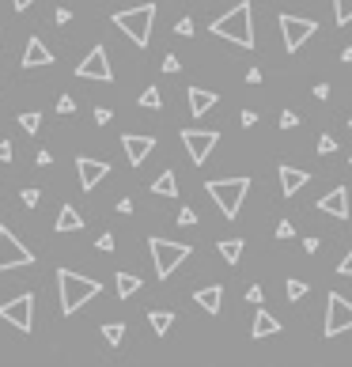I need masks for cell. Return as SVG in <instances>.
Wrapping results in <instances>:
<instances>
[{
	"mask_svg": "<svg viewBox=\"0 0 352 367\" xmlns=\"http://www.w3.org/2000/svg\"><path fill=\"white\" fill-rule=\"evenodd\" d=\"M57 292H61V314L72 318L84 303H91L95 295L102 292V284L91 281V276L72 273V269H61V273H57Z\"/></svg>",
	"mask_w": 352,
	"mask_h": 367,
	"instance_id": "obj_2",
	"label": "cell"
},
{
	"mask_svg": "<svg viewBox=\"0 0 352 367\" xmlns=\"http://www.w3.org/2000/svg\"><path fill=\"white\" fill-rule=\"evenodd\" d=\"M341 61H345V65H352V46H345V50H341Z\"/></svg>",
	"mask_w": 352,
	"mask_h": 367,
	"instance_id": "obj_49",
	"label": "cell"
},
{
	"mask_svg": "<svg viewBox=\"0 0 352 367\" xmlns=\"http://www.w3.org/2000/svg\"><path fill=\"white\" fill-rule=\"evenodd\" d=\"M76 76L80 79H102V84H110V79H114V68H110L106 50H102V46H95V50L76 65Z\"/></svg>",
	"mask_w": 352,
	"mask_h": 367,
	"instance_id": "obj_11",
	"label": "cell"
},
{
	"mask_svg": "<svg viewBox=\"0 0 352 367\" xmlns=\"http://www.w3.org/2000/svg\"><path fill=\"white\" fill-rule=\"evenodd\" d=\"M352 330V303L345 299V295L330 292V299H326V326L322 333L326 337H337V333Z\"/></svg>",
	"mask_w": 352,
	"mask_h": 367,
	"instance_id": "obj_8",
	"label": "cell"
},
{
	"mask_svg": "<svg viewBox=\"0 0 352 367\" xmlns=\"http://www.w3.org/2000/svg\"><path fill=\"white\" fill-rule=\"evenodd\" d=\"M19 201L27 205V209H38V201H42V189H23Z\"/></svg>",
	"mask_w": 352,
	"mask_h": 367,
	"instance_id": "obj_30",
	"label": "cell"
},
{
	"mask_svg": "<svg viewBox=\"0 0 352 367\" xmlns=\"http://www.w3.org/2000/svg\"><path fill=\"white\" fill-rule=\"evenodd\" d=\"M148 250H151V261H156V276H159V281H167V276H171L174 269L194 254L186 243H171V238H151Z\"/></svg>",
	"mask_w": 352,
	"mask_h": 367,
	"instance_id": "obj_5",
	"label": "cell"
},
{
	"mask_svg": "<svg viewBox=\"0 0 352 367\" xmlns=\"http://www.w3.org/2000/svg\"><path fill=\"white\" fill-rule=\"evenodd\" d=\"M216 102H220V95H216V91H205V87H189V114H194V117L209 114Z\"/></svg>",
	"mask_w": 352,
	"mask_h": 367,
	"instance_id": "obj_17",
	"label": "cell"
},
{
	"mask_svg": "<svg viewBox=\"0 0 352 367\" xmlns=\"http://www.w3.org/2000/svg\"><path fill=\"white\" fill-rule=\"evenodd\" d=\"M194 299H197V307H201L205 314H220V303H223V288H220V284H209V288L194 292Z\"/></svg>",
	"mask_w": 352,
	"mask_h": 367,
	"instance_id": "obj_18",
	"label": "cell"
},
{
	"mask_svg": "<svg viewBox=\"0 0 352 367\" xmlns=\"http://www.w3.org/2000/svg\"><path fill=\"white\" fill-rule=\"evenodd\" d=\"M110 117H114V114H110L106 106H99V110H95V122H99V125H110Z\"/></svg>",
	"mask_w": 352,
	"mask_h": 367,
	"instance_id": "obj_43",
	"label": "cell"
},
{
	"mask_svg": "<svg viewBox=\"0 0 352 367\" xmlns=\"http://www.w3.org/2000/svg\"><path fill=\"white\" fill-rule=\"evenodd\" d=\"M118 212H125V216L133 212V201H129V197H122V201H118Z\"/></svg>",
	"mask_w": 352,
	"mask_h": 367,
	"instance_id": "obj_46",
	"label": "cell"
},
{
	"mask_svg": "<svg viewBox=\"0 0 352 367\" xmlns=\"http://www.w3.org/2000/svg\"><path fill=\"white\" fill-rule=\"evenodd\" d=\"M349 163H352V159H349Z\"/></svg>",
	"mask_w": 352,
	"mask_h": 367,
	"instance_id": "obj_51",
	"label": "cell"
},
{
	"mask_svg": "<svg viewBox=\"0 0 352 367\" xmlns=\"http://www.w3.org/2000/svg\"><path fill=\"white\" fill-rule=\"evenodd\" d=\"M333 15H337L341 27H349L352 23V0H333Z\"/></svg>",
	"mask_w": 352,
	"mask_h": 367,
	"instance_id": "obj_27",
	"label": "cell"
},
{
	"mask_svg": "<svg viewBox=\"0 0 352 367\" xmlns=\"http://www.w3.org/2000/svg\"><path fill=\"white\" fill-rule=\"evenodd\" d=\"M178 57H174V53H167V57H163V73H178Z\"/></svg>",
	"mask_w": 352,
	"mask_h": 367,
	"instance_id": "obj_40",
	"label": "cell"
},
{
	"mask_svg": "<svg viewBox=\"0 0 352 367\" xmlns=\"http://www.w3.org/2000/svg\"><path fill=\"white\" fill-rule=\"evenodd\" d=\"M239 122H243V129H250V125H258V110H243V114H239Z\"/></svg>",
	"mask_w": 352,
	"mask_h": 367,
	"instance_id": "obj_37",
	"label": "cell"
},
{
	"mask_svg": "<svg viewBox=\"0 0 352 367\" xmlns=\"http://www.w3.org/2000/svg\"><path fill=\"white\" fill-rule=\"evenodd\" d=\"M273 235H277V238H292V235H295V227H292L288 220H281V223H277V231H273Z\"/></svg>",
	"mask_w": 352,
	"mask_h": 367,
	"instance_id": "obj_36",
	"label": "cell"
},
{
	"mask_svg": "<svg viewBox=\"0 0 352 367\" xmlns=\"http://www.w3.org/2000/svg\"><path fill=\"white\" fill-rule=\"evenodd\" d=\"M68 19H72V12H68V8H57V12H53V23H57V27H65Z\"/></svg>",
	"mask_w": 352,
	"mask_h": 367,
	"instance_id": "obj_41",
	"label": "cell"
},
{
	"mask_svg": "<svg viewBox=\"0 0 352 367\" xmlns=\"http://www.w3.org/2000/svg\"><path fill=\"white\" fill-rule=\"evenodd\" d=\"M311 182V171H299V167H281V189H284V197H295L303 186Z\"/></svg>",
	"mask_w": 352,
	"mask_h": 367,
	"instance_id": "obj_16",
	"label": "cell"
},
{
	"mask_svg": "<svg viewBox=\"0 0 352 367\" xmlns=\"http://www.w3.org/2000/svg\"><path fill=\"white\" fill-rule=\"evenodd\" d=\"M246 84H261V68H250V73H246Z\"/></svg>",
	"mask_w": 352,
	"mask_h": 367,
	"instance_id": "obj_47",
	"label": "cell"
},
{
	"mask_svg": "<svg viewBox=\"0 0 352 367\" xmlns=\"http://www.w3.org/2000/svg\"><path fill=\"white\" fill-rule=\"evenodd\" d=\"M80 227H84L80 212L72 209V205H61V212H57V231H80Z\"/></svg>",
	"mask_w": 352,
	"mask_h": 367,
	"instance_id": "obj_21",
	"label": "cell"
},
{
	"mask_svg": "<svg viewBox=\"0 0 352 367\" xmlns=\"http://www.w3.org/2000/svg\"><path fill=\"white\" fill-rule=\"evenodd\" d=\"M140 106L144 110H159V106H163V95H159L156 87H148V91L140 95Z\"/></svg>",
	"mask_w": 352,
	"mask_h": 367,
	"instance_id": "obj_28",
	"label": "cell"
},
{
	"mask_svg": "<svg viewBox=\"0 0 352 367\" xmlns=\"http://www.w3.org/2000/svg\"><path fill=\"white\" fill-rule=\"evenodd\" d=\"M122 148H125V159H129L133 167H140L144 159L151 156V148H156V137H140V133H125V137H122Z\"/></svg>",
	"mask_w": 352,
	"mask_h": 367,
	"instance_id": "obj_13",
	"label": "cell"
},
{
	"mask_svg": "<svg viewBox=\"0 0 352 367\" xmlns=\"http://www.w3.org/2000/svg\"><path fill=\"white\" fill-rule=\"evenodd\" d=\"M182 144H186L189 159L201 167L205 159L212 156V148L220 144V133H216V129H182Z\"/></svg>",
	"mask_w": 352,
	"mask_h": 367,
	"instance_id": "obj_10",
	"label": "cell"
},
{
	"mask_svg": "<svg viewBox=\"0 0 352 367\" xmlns=\"http://www.w3.org/2000/svg\"><path fill=\"white\" fill-rule=\"evenodd\" d=\"M284 292H288V299L295 303V299H303V295H307V284H303V281H288Z\"/></svg>",
	"mask_w": 352,
	"mask_h": 367,
	"instance_id": "obj_29",
	"label": "cell"
},
{
	"mask_svg": "<svg viewBox=\"0 0 352 367\" xmlns=\"http://www.w3.org/2000/svg\"><path fill=\"white\" fill-rule=\"evenodd\" d=\"M174 35L189 38V35H194V19H178V23H174Z\"/></svg>",
	"mask_w": 352,
	"mask_h": 367,
	"instance_id": "obj_33",
	"label": "cell"
},
{
	"mask_svg": "<svg viewBox=\"0 0 352 367\" xmlns=\"http://www.w3.org/2000/svg\"><path fill=\"white\" fill-rule=\"evenodd\" d=\"M318 151H322V156H333V151H337V140H333L330 133H322V137H318Z\"/></svg>",
	"mask_w": 352,
	"mask_h": 367,
	"instance_id": "obj_31",
	"label": "cell"
},
{
	"mask_svg": "<svg viewBox=\"0 0 352 367\" xmlns=\"http://www.w3.org/2000/svg\"><path fill=\"white\" fill-rule=\"evenodd\" d=\"M220 258L228 261V265H239V258H243V238H223V243H220Z\"/></svg>",
	"mask_w": 352,
	"mask_h": 367,
	"instance_id": "obj_22",
	"label": "cell"
},
{
	"mask_svg": "<svg viewBox=\"0 0 352 367\" xmlns=\"http://www.w3.org/2000/svg\"><path fill=\"white\" fill-rule=\"evenodd\" d=\"M46 65H53V53L46 50L42 38H30L27 50H23V68H46Z\"/></svg>",
	"mask_w": 352,
	"mask_h": 367,
	"instance_id": "obj_15",
	"label": "cell"
},
{
	"mask_svg": "<svg viewBox=\"0 0 352 367\" xmlns=\"http://www.w3.org/2000/svg\"><path fill=\"white\" fill-rule=\"evenodd\" d=\"M19 125H23L27 133H38V129H42V114H38V110H23V114H19Z\"/></svg>",
	"mask_w": 352,
	"mask_h": 367,
	"instance_id": "obj_26",
	"label": "cell"
},
{
	"mask_svg": "<svg viewBox=\"0 0 352 367\" xmlns=\"http://www.w3.org/2000/svg\"><path fill=\"white\" fill-rule=\"evenodd\" d=\"M349 129H352V117H349Z\"/></svg>",
	"mask_w": 352,
	"mask_h": 367,
	"instance_id": "obj_50",
	"label": "cell"
},
{
	"mask_svg": "<svg viewBox=\"0 0 352 367\" xmlns=\"http://www.w3.org/2000/svg\"><path fill=\"white\" fill-rule=\"evenodd\" d=\"M76 171H80V186H84V189H95V186H99V182L110 174V163L80 156V159H76Z\"/></svg>",
	"mask_w": 352,
	"mask_h": 367,
	"instance_id": "obj_12",
	"label": "cell"
},
{
	"mask_svg": "<svg viewBox=\"0 0 352 367\" xmlns=\"http://www.w3.org/2000/svg\"><path fill=\"white\" fill-rule=\"evenodd\" d=\"M114 288H118V295H122V299H129V295H137V292H140V276H133V273H118Z\"/></svg>",
	"mask_w": 352,
	"mask_h": 367,
	"instance_id": "obj_23",
	"label": "cell"
},
{
	"mask_svg": "<svg viewBox=\"0 0 352 367\" xmlns=\"http://www.w3.org/2000/svg\"><path fill=\"white\" fill-rule=\"evenodd\" d=\"M151 194L159 197H178V178H174V171H163L156 182H151Z\"/></svg>",
	"mask_w": 352,
	"mask_h": 367,
	"instance_id": "obj_20",
	"label": "cell"
},
{
	"mask_svg": "<svg viewBox=\"0 0 352 367\" xmlns=\"http://www.w3.org/2000/svg\"><path fill=\"white\" fill-rule=\"evenodd\" d=\"M30 4H35V0H12V8H15V12H27Z\"/></svg>",
	"mask_w": 352,
	"mask_h": 367,
	"instance_id": "obj_48",
	"label": "cell"
},
{
	"mask_svg": "<svg viewBox=\"0 0 352 367\" xmlns=\"http://www.w3.org/2000/svg\"><path fill=\"white\" fill-rule=\"evenodd\" d=\"M57 114H76V102H72V95H61V99H57Z\"/></svg>",
	"mask_w": 352,
	"mask_h": 367,
	"instance_id": "obj_32",
	"label": "cell"
},
{
	"mask_svg": "<svg viewBox=\"0 0 352 367\" xmlns=\"http://www.w3.org/2000/svg\"><path fill=\"white\" fill-rule=\"evenodd\" d=\"M209 30L216 38H228V42L243 46V50H254V23H250V4L239 0L231 12H223L220 19L209 23Z\"/></svg>",
	"mask_w": 352,
	"mask_h": 367,
	"instance_id": "obj_1",
	"label": "cell"
},
{
	"mask_svg": "<svg viewBox=\"0 0 352 367\" xmlns=\"http://www.w3.org/2000/svg\"><path fill=\"white\" fill-rule=\"evenodd\" d=\"M299 125V114H292V110H284L281 114V129H295Z\"/></svg>",
	"mask_w": 352,
	"mask_h": 367,
	"instance_id": "obj_34",
	"label": "cell"
},
{
	"mask_svg": "<svg viewBox=\"0 0 352 367\" xmlns=\"http://www.w3.org/2000/svg\"><path fill=\"white\" fill-rule=\"evenodd\" d=\"M151 23H156V4H140V8L114 12V27L122 30V35H129L137 46L151 42Z\"/></svg>",
	"mask_w": 352,
	"mask_h": 367,
	"instance_id": "obj_4",
	"label": "cell"
},
{
	"mask_svg": "<svg viewBox=\"0 0 352 367\" xmlns=\"http://www.w3.org/2000/svg\"><path fill=\"white\" fill-rule=\"evenodd\" d=\"M12 156H15V151H12V140H0V163H12Z\"/></svg>",
	"mask_w": 352,
	"mask_h": 367,
	"instance_id": "obj_39",
	"label": "cell"
},
{
	"mask_svg": "<svg viewBox=\"0 0 352 367\" xmlns=\"http://www.w3.org/2000/svg\"><path fill=\"white\" fill-rule=\"evenodd\" d=\"M178 223H182V227H194V223H197V212H194V209H182V212H178Z\"/></svg>",
	"mask_w": 352,
	"mask_h": 367,
	"instance_id": "obj_35",
	"label": "cell"
},
{
	"mask_svg": "<svg viewBox=\"0 0 352 367\" xmlns=\"http://www.w3.org/2000/svg\"><path fill=\"white\" fill-rule=\"evenodd\" d=\"M23 265H35V254H30L8 227H0V273H8V269H23Z\"/></svg>",
	"mask_w": 352,
	"mask_h": 367,
	"instance_id": "obj_7",
	"label": "cell"
},
{
	"mask_svg": "<svg viewBox=\"0 0 352 367\" xmlns=\"http://www.w3.org/2000/svg\"><path fill=\"white\" fill-rule=\"evenodd\" d=\"M315 99H330V84H315Z\"/></svg>",
	"mask_w": 352,
	"mask_h": 367,
	"instance_id": "obj_45",
	"label": "cell"
},
{
	"mask_svg": "<svg viewBox=\"0 0 352 367\" xmlns=\"http://www.w3.org/2000/svg\"><path fill=\"white\" fill-rule=\"evenodd\" d=\"M205 189H209V197L216 201V209L228 220H235L239 209H243V197L250 194V178L246 174H239V178H212Z\"/></svg>",
	"mask_w": 352,
	"mask_h": 367,
	"instance_id": "obj_3",
	"label": "cell"
},
{
	"mask_svg": "<svg viewBox=\"0 0 352 367\" xmlns=\"http://www.w3.org/2000/svg\"><path fill=\"white\" fill-rule=\"evenodd\" d=\"M246 299H250V303H258V307H261V299H266V292H261V284H250V292H246Z\"/></svg>",
	"mask_w": 352,
	"mask_h": 367,
	"instance_id": "obj_38",
	"label": "cell"
},
{
	"mask_svg": "<svg viewBox=\"0 0 352 367\" xmlns=\"http://www.w3.org/2000/svg\"><path fill=\"white\" fill-rule=\"evenodd\" d=\"M250 333H254V341H258V337H273V333H281V322H277L269 310H258V318H254Z\"/></svg>",
	"mask_w": 352,
	"mask_h": 367,
	"instance_id": "obj_19",
	"label": "cell"
},
{
	"mask_svg": "<svg viewBox=\"0 0 352 367\" xmlns=\"http://www.w3.org/2000/svg\"><path fill=\"white\" fill-rule=\"evenodd\" d=\"M99 250H102V254L114 250V235H99Z\"/></svg>",
	"mask_w": 352,
	"mask_h": 367,
	"instance_id": "obj_44",
	"label": "cell"
},
{
	"mask_svg": "<svg viewBox=\"0 0 352 367\" xmlns=\"http://www.w3.org/2000/svg\"><path fill=\"white\" fill-rule=\"evenodd\" d=\"M318 212H326V216H337V220H349V189H345V186L330 189V194L318 201Z\"/></svg>",
	"mask_w": 352,
	"mask_h": 367,
	"instance_id": "obj_14",
	"label": "cell"
},
{
	"mask_svg": "<svg viewBox=\"0 0 352 367\" xmlns=\"http://www.w3.org/2000/svg\"><path fill=\"white\" fill-rule=\"evenodd\" d=\"M102 337H106V345H122V337H125V326L122 322H106V326H102Z\"/></svg>",
	"mask_w": 352,
	"mask_h": 367,
	"instance_id": "obj_25",
	"label": "cell"
},
{
	"mask_svg": "<svg viewBox=\"0 0 352 367\" xmlns=\"http://www.w3.org/2000/svg\"><path fill=\"white\" fill-rule=\"evenodd\" d=\"M337 273H341V276H352V250L345 254V261L337 265Z\"/></svg>",
	"mask_w": 352,
	"mask_h": 367,
	"instance_id": "obj_42",
	"label": "cell"
},
{
	"mask_svg": "<svg viewBox=\"0 0 352 367\" xmlns=\"http://www.w3.org/2000/svg\"><path fill=\"white\" fill-rule=\"evenodd\" d=\"M281 35H284V50L295 53V50H303V42L311 35H318V23L303 19V15H281Z\"/></svg>",
	"mask_w": 352,
	"mask_h": 367,
	"instance_id": "obj_9",
	"label": "cell"
},
{
	"mask_svg": "<svg viewBox=\"0 0 352 367\" xmlns=\"http://www.w3.org/2000/svg\"><path fill=\"white\" fill-rule=\"evenodd\" d=\"M0 318L12 322L19 333H30V326H35V295L23 292V295H15V299L0 303Z\"/></svg>",
	"mask_w": 352,
	"mask_h": 367,
	"instance_id": "obj_6",
	"label": "cell"
},
{
	"mask_svg": "<svg viewBox=\"0 0 352 367\" xmlns=\"http://www.w3.org/2000/svg\"><path fill=\"white\" fill-rule=\"evenodd\" d=\"M148 322H151V330H156L159 337H167V330H171L174 314H171V310H151V314H148Z\"/></svg>",
	"mask_w": 352,
	"mask_h": 367,
	"instance_id": "obj_24",
	"label": "cell"
}]
</instances>
